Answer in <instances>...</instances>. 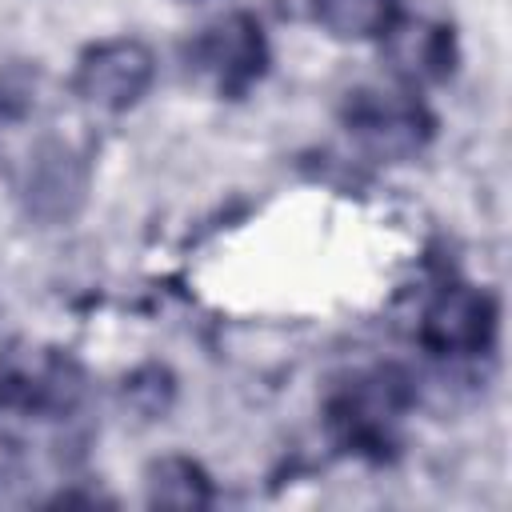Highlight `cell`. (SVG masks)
Here are the masks:
<instances>
[{"label":"cell","instance_id":"9c48e42d","mask_svg":"<svg viewBox=\"0 0 512 512\" xmlns=\"http://www.w3.org/2000/svg\"><path fill=\"white\" fill-rule=\"evenodd\" d=\"M148 500L152 504H176V508H200L212 500L208 476L188 456H164L148 468Z\"/></svg>","mask_w":512,"mask_h":512},{"label":"cell","instance_id":"7a4b0ae2","mask_svg":"<svg viewBox=\"0 0 512 512\" xmlns=\"http://www.w3.org/2000/svg\"><path fill=\"white\" fill-rule=\"evenodd\" d=\"M344 124L380 160H408L432 136V116L424 112V104L408 92H384V88L348 92Z\"/></svg>","mask_w":512,"mask_h":512},{"label":"cell","instance_id":"3957f363","mask_svg":"<svg viewBox=\"0 0 512 512\" xmlns=\"http://www.w3.org/2000/svg\"><path fill=\"white\" fill-rule=\"evenodd\" d=\"M152 76H156V60L148 44L136 36H112V40L92 44L80 56L72 88L84 104L100 112H124L148 92Z\"/></svg>","mask_w":512,"mask_h":512},{"label":"cell","instance_id":"277c9868","mask_svg":"<svg viewBox=\"0 0 512 512\" xmlns=\"http://www.w3.org/2000/svg\"><path fill=\"white\" fill-rule=\"evenodd\" d=\"M192 64L216 84V92L224 96L248 92L268 68V44L260 20L248 12H232L208 24L192 44Z\"/></svg>","mask_w":512,"mask_h":512},{"label":"cell","instance_id":"8992f818","mask_svg":"<svg viewBox=\"0 0 512 512\" xmlns=\"http://www.w3.org/2000/svg\"><path fill=\"white\" fill-rule=\"evenodd\" d=\"M88 192V168L84 160L68 148V144H40L20 176V200L24 212L40 224H64L76 216V208L84 204Z\"/></svg>","mask_w":512,"mask_h":512},{"label":"cell","instance_id":"ba28073f","mask_svg":"<svg viewBox=\"0 0 512 512\" xmlns=\"http://www.w3.org/2000/svg\"><path fill=\"white\" fill-rule=\"evenodd\" d=\"M312 16L336 40H372L396 20V0H312Z\"/></svg>","mask_w":512,"mask_h":512},{"label":"cell","instance_id":"6da1fadb","mask_svg":"<svg viewBox=\"0 0 512 512\" xmlns=\"http://www.w3.org/2000/svg\"><path fill=\"white\" fill-rule=\"evenodd\" d=\"M408 408V380L396 368H376L344 384L328 400L332 436L368 460H384L396 448V424Z\"/></svg>","mask_w":512,"mask_h":512},{"label":"cell","instance_id":"5b68a950","mask_svg":"<svg viewBox=\"0 0 512 512\" xmlns=\"http://www.w3.org/2000/svg\"><path fill=\"white\" fill-rule=\"evenodd\" d=\"M496 336V300L476 284H448L424 308L420 340L436 356H476Z\"/></svg>","mask_w":512,"mask_h":512},{"label":"cell","instance_id":"52a82bcc","mask_svg":"<svg viewBox=\"0 0 512 512\" xmlns=\"http://www.w3.org/2000/svg\"><path fill=\"white\" fill-rule=\"evenodd\" d=\"M384 36H388L392 68L404 80L424 84V80H444L452 72L456 44H452V32L444 24H432V20H392Z\"/></svg>","mask_w":512,"mask_h":512}]
</instances>
